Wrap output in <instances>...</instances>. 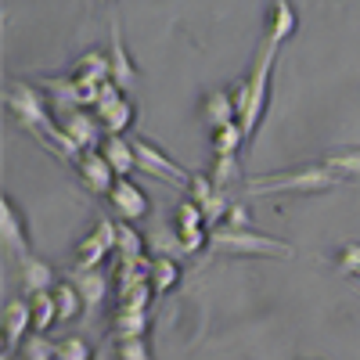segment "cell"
Wrapping results in <instances>:
<instances>
[{"mask_svg": "<svg viewBox=\"0 0 360 360\" xmlns=\"http://www.w3.org/2000/svg\"><path fill=\"white\" fill-rule=\"evenodd\" d=\"M0 234H4V245L22 259L33 256V234H29V220L22 217V209L15 205L11 195H0Z\"/></svg>", "mask_w": 360, "mask_h": 360, "instance_id": "obj_9", "label": "cell"}, {"mask_svg": "<svg viewBox=\"0 0 360 360\" xmlns=\"http://www.w3.org/2000/svg\"><path fill=\"white\" fill-rule=\"evenodd\" d=\"M278 51H281V47L263 44V40H259V51H256V62H252L249 76L234 86V108H238V123H242L245 137H252V134H256L259 119H263L266 94H270V69H274Z\"/></svg>", "mask_w": 360, "mask_h": 360, "instance_id": "obj_2", "label": "cell"}, {"mask_svg": "<svg viewBox=\"0 0 360 360\" xmlns=\"http://www.w3.org/2000/svg\"><path fill=\"white\" fill-rule=\"evenodd\" d=\"M29 332H33V314H29V303H25V299H8V307H4V353H8V360L29 339Z\"/></svg>", "mask_w": 360, "mask_h": 360, "instance_id": "obj_13", "label": "cell"}, {"mask_svg": "<svg viewBox=\"0 0 360 360\" xmlns=\"http://www.w3.org/2000/svg\"><path fill=\"white\" fill-rule=\"evenodd\" d=\"M54 360H94V353L86 349L83 339L65 335V339H58V342H54Z\"/></svg>", "mask_w": 360, "mask_h": 360, "instance_id": "obj_28", "label": "cell"}, {"mask_svg": "<svg viewBox=\"0 0 360 360\" xmlns=\"http://www.w3.org/2000/svg\"><path fill=\"white\" fill-rule=\"evenodd\" d=\"M119 360H148V346H144V335L141 339H123L115 346Z\"/></svg>", "mask_w": 360, "mask_h": 360, "instance_id": "obj_30", "label": "cell"}, {"mask_svg": "<svg viewBox=\"0 0 360 360\" xmlns=\"http://www.w3.org/2000/svg\"><path fill=\"white\" fill-rule=\"evenodd\" d=\"M144 238L127 224V220H119L115 224V256L119 259H144Z\"/></svg>", "mask_w": 360, "mask_h": 360, "instance_id": "obj_23", "label": "cell"}, {"mask_svg": "<svg viewBox=\"0 0 360 360\" xmlns=\"http://www.w3.org/2000/svg\"><path fill=\"white\" fill-rule=\"evenodd\" d=\"M202 119L209 127H224V123H234L238 119V108H234V94L227 90H209L202 98Z\"/></svg>", "mask_w": 360, "mask_h": 360, "instance_id": "obj_18", "label": "cell"}, {"mask_svg": "<svg viewBox=\"0 0 360 360\" xmlns=\"http://www.w3.org/2000/svg\"><path fill=\"white\" fill-rule=\"evenodd\" d=\"M188 198L205 213V224H209V227H217V224L224 220V213H227V205L234 202L231 191L217 188L213 180H209V173H191V176H188Z\"/></svg>", "mask_w": 360, "mask_h": 360, "instance_id": "obj_8", "label": "cell"}, {"mask_svg": "<svg viewBox=\"0 0 360 360\" xmlns=\"http://www.w3.org/2000/svg\"><path fill=\"white\" fill-rule=\"evenodd\" d=\"M94 115H98V123H101L108 134H123V130L134 123V105L123 101V94H119V86H115L112 79H105V83H98Z\"/></svg>", "mask_w": 360, "mask_h": 360, "instance_id": "obj_6", "label": "cell"}, {"mask_svg": "<svg viewBox=\"0 0 360 360\" xmlns=\"http://www.w3.org/2000/svg\"><path fill=\"white\" fill-rule=\"evenodd\" d=\"M332 188H339V180L332 176V169H328L321 159L242 180V191L249 198H256V195H317V191H332Z\"/></svg>", "mask_w": 360, "mask_h": 360, "instance_id": "obj_1", "label": "cell"}, {"mask_svg": "<svg viewBox=\"0 0 360 360\" xmlns=\"http://www.w3.org/2000/svg\"><path fill=\"white\" fill-rule=\"evenodd\" d=\"M332 266L346 278H356L360 274V242H342L335 252H332Z\"/></svg>", "mask_w": 360, "mask_h": 360, "instance_id": "obj_25", "label": "cell"}, {"mask_svg": "<svg viewBox=\"0 0 360 360\" xmlns=\"http://www.w3.org/2000/svg\"><path fill=\"white\" fill-rule=\"evenodd\" d=\"M18 270H22V292L25 295H37V292H51L58 281H54V270H51V263H44V259H37V256H22L18 259Z\"/></svg>", "mask_w": 360, "mask_h": 360, "instance_id": "obj_16", "label": "cell"}, {"mask_svg": "<svg viewBox=\"0 0 360 360\" xmlns=\"http://www.w3.org/2000/svg\"><path fill=\"white\" fill-rule=\"evenodd\" d=\"M299 29V15H295V4L292 0H270V11L263 18V44H274L281 47L292 33Z\"/></svg>", "mask_w": 360, "mask_h": 360, "instance_id": "obj_11", "label": "cell"}, {"mask_svg": "<svg viewBox=\"0 0 360 360\" xmlns=\"http://www.w3.org/2000/svg\"><path fill=\"white\" fill-rule=\"evenodd\" d=\"M115 249V224L108 217L98 220V227L83 234L76 242V252H72V270L79 274V270H98V263Z\"/></svg>", "mask_w": 360, "mask_h": 360, "instance_id": "obj_5", "label": "cell"}, {"mask_svg": "<svg viewBox=\"0 0 360 360\" xmlns=\"http://www.w3.org/2000/svg\"><path fill=\"white\" fill-rule=\"evenodd\" d=\"M217 227H234V231H242V227H249V209H245V202H231L227 205V213H224V220L217 224Z\"/></svg>", "mask_w": 360, "mask_h": 360, "instance_id": "obj_29", "label": "cell"}, {"mask_svg": "<svg viewBox=\"0 0 360 360\" xmlns=\"http://www.w3.org/2000/svg\"><path fill=\"white\" fill-rule=\"evenodd\" d=\"M105 198H108V205L115 209V217L127 220V224L144 220L148 209H152V202H148L144 188H137L130 176H115V184H112V191H108Z\"/></svg>", "mask_w": 360, "mask_h": 360, "instance_id": "obj_10", "label": "cell"}, {"mask_svg": "<svg viewBox=\"0 0 360 360\" xmlns=\"http://www.w3.org/2000/svg\"><path fill=\"white\" fill-rule=\"evenodd\" d=\"M209 252H220V256H274V259H292L295 249L281 238H270L259 234L252 227H209Z\"/></svg>", "mask_w": 360, "mask_h": 360, "instance_id": "obj_3", "label": "cell"}, {"mask_svg": "<svg viewBox=\"0 0 360 360\" xmlns=\"http://www.w3.org/2000/svg\"><path fill=\"white\" fill-rule=\"evenodd\" d=\"M69 281L79 288V295H83V307H86V310H90V307H98L101 299H105V288H108L105 274H98V270H79V274H72Z\"/></svg>", "mask_w": 360, "mask_h": 360, "instance_id": "obj_22", "label": "cell"}, {"mask_svg": "<svg viewBox=\"0 0 360 360\" xmlns=\"http://www.w3.org/2000/svg\"><path fill=\"white\" fill-rule=\"evenodd\" d=\"M54 303H58V324H69L76 321L86 307H83V295L72 281H58L54 285Z\"/></svg>", "mask_w": 360, "mask_h": 360, "instance_id": "obj_19", "label": "cell"}, {"mask_svg": "<svg viewBox=\"0 0 360 360\" xmlns=\"http://www.w3.org/2000/svg\"><path fill=\"white\" fill-rule=\"evenodd\" d=\"M209 180H213L217 188L231 191V184H242L245 176H238V159H234V155H217V162H213V173H209Z\"/></svg>", "mask_w": 360, "mask_h": 360, "instance_id": "obj_26", "label": "cell"}, {"mask_svg": "<svg viewBox=\"0 0 360 360\" xmlns=\"http://www.w3.org/2000/svg\"><path fill=\"white\" fill-rule=\"evenodd\" d=\"M242 141H249L245 137V130H242V123H224V127H213V137H209V148H213V155H238V148H242Z\"/></svg>", "mask_w": 360, "mask_h": 360, "instance_id": "obj_20", "label": "cell"}, {"mask_svg": "<svg viewBox=\"0 0 360 360\" xmlns=\"http://www.w3.org/2000/svg\"><path fill=\"white\" fill-rule=\"evenodd\" d=\"M108 79H112L119 90L134 83V58L127 54L123 29H119V22H112V37H108Z\"/></svg>", "mask_w": 360, "mask_h": 360, "instance_id": "obj_14", "label": "cell"}, {"mask_svg": "<svg viewBox=\"0 0 360 360\" xmlns=\"http://www.w3.org/2000/svg\"><path fill=\"white\" fill-rule=\"evenodd\" d=\"M148 278H152L155 292H169L176 285V278H180V266L169 256H159V259H152V266H148Z\"/></svg>", "mask_w": 360, "mask_h": 360, "instance_id": "obj_24", "label": "cell"}, {"mask_svg": "<svg viewBox=\"0 0 360 360\" xmlns=\"http://www.w3.org/2000/svg\"><path fill=\"white\" fill-rule=\"evenodd\" d=\"M321 162L332 169V176L339 184H349V180H360V148H332L324 152Z\"/></svg>", "mask_w": 360, "mask_h": 360, "instance_id": "obj_17", "label": "cell"}, {"mask_svg": "<svg viewBox=\"0 0 360 360\" xmlns=\"http://www.w3.org/2000/svg\"><path fill=\"white\" fill-rule=\"evenodd\" d=\"M29 314H33V332L47 335V328L58 321V303H54V288L29 295Z\"/></svg>", "mask_w": 360, "mask_h": 360, "instance_id": "obj_21", "label": "cell"}, {"mask_svg": "<svg viewBox=\"0 0 360 360\" xmlns=\"http://www.w3.org/2000/svg\"><path fill=\"white\" fill-rule=\"evenodd\" d=\"M98 152H101V159L112 166L115 176H127L130 169H137L134 144H130V137H123V134H108L105 141H98Z\"/></svg>", "mask_w": 360, "mask_h": 360, "instance_id": "obj_15", "label": "cell"}, {"mask_svg": "<svg viewBox=\"0 0 360 360\" xmlns=\"http://www.w3.org/2000/svg\"><path fill=\"white\" fill-rule=\"evenodd\" d=\"M130 144H134V155H137V169H144L148 176H155V180H166V184H188V169L180 166V162H173L159 144H152L148 137H141V134H134L130 137Z\"/></svg>", "mask_w": 360, "mask_h": 360, "instance_id": "obj_4", "label": "cell"}, {"mask_svg": "<svg viewBox=\"0 0 360 360\" xmlns=\"http://www.w3.org/2000/svg\"><path fill=\"white\" fill-rule=\"evenodd\" d=\"M22 360H54V342L40 332H29V339L22 342Z\"/></svg>", "mask_w": 360, "mask_h": 360, "instance_id": "obj_27", "label": "cell"}, {"mask_svg": "<svg viewBox=\"0 0 360 360\" xmlns=\"http://www.w3.org/2000/svg\"><path fill=\"white\" fill-rule=\"evenodd\" d=\"M76 173H79L83 184H86V191H94V195H108L112 184H115L112 166L101 159V152H90V148L76 152Z\"/></svg>", "mask_w": 360, "mask_h": 360, "instance_id": "obj_12", "label": "cell"}, {"mask_svg": "<svg viewBox=\"0 0 360 360\" xmlns=\"http://www.w3.org/2000/svg\"><path fill=\"white\" fill-rule=\"evenodd\" d=\"M173 238L184 252H198V245H209V234H205V213L191 202V198H180L173 209Z\"/></svg>", "mask_w": 360, "mask_h": 360, "instance_id": "obj_7", "label": "cell"}, {"mask_svg": "<svg viewBox=\"0 0 360 360\" xmlns=\"http://www.w3.org/2000/svg\"><path fill=\"white\" fill-rule=\"evenodd\" d=\"M94 360H105V353H94Z\"/></svg>", "mask_w": 360, "mask_h": 360, "instance_id": "obj_31", "label": "cell"}, {"mask_svg": "<svg viewBox=\"0 0 360 360\" xmlns=\"http://www.w3.org/2000/svg\"><path fill=\"white\" fill-rule=\"evenodd\" d=\"M101 4H112V0H101Z\"/></svg>", "mask_w": 360, "mask_h": 360, "instance_id": "obj_32", "label": "cell"}]
</instances>
